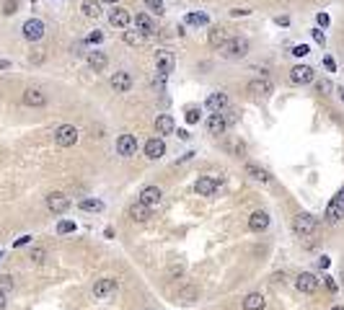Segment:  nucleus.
Here are the masks:
<instances>
[{
    "label": "nucleus",
    "mask_w": 344,
    "mask_h": 310,
    "mask_svg": "<svg viewBox=\"0 0 344 310\" xmlns=\"http://www.w3.org/2000/svg\"><path fill=\"white\" fill-rule=\"evenodd\" d=\"M267 225H269V215H267V212H254V215L249 217V228H251L254 233L267 230Z\"/></svg>",
    "instance_id": "nucleus-18"
},
{
    "label": "nucleus",
    "mask_w": 344,
    "mask_h": 310,
    "mask_svg": "<svg viewBox=\"0 0 344 310\" xmlns=\"http://www.w3.org/2000/svg\"><path fill=\"white\" fill-rule=\"evenodd\" d=\"M109 21H112V26H119V29H124L127 24H130V13H127L124 8H114V11L109 13Z\"/></svg>",
    "instance_id": "nucleus-23"
},
{
    "label": "nucleus",
    "mask_w": 344,
    "mask_h": 310,
    "mask_svg": "<svg viewBox=\"0 0 344 310\" xmlns=\"http://www.w3.org/2000/svg\"><path fill=\"white\" fill-rule=\"evenodd\" d=\"M135 26H137V31H142L145 36H148V34H153V31H156V26H153V21H150L148 16H142V13H140V16L135 18Z\"/></svg>",
    "instance_id": "nucleus-28"
},
{
    "label": "nucleus",
    "mask_w": 344,
    "mask_h": 310,
    "mask_svg": "<svg viewBox=\"0 0 344 310\" xmlns=\"http://www.w3.org/2000/svg\"><path fill=\"white\" fill-rule=\"evenodd\" d=\"M186 122H189V124H197V122H200V109H197V106L186 109Z\"/></svg>",
    "instance_id": "nucleus-35"
},
{
    "label": "nucleus",
    "mask_w": 344,
    "mask_h": 310,
    "mask_svg": "<svg viewBox=\"0 0 344 310\" xmlns=\"http://www.w3.org/2000/svg\"><path fill=\"white\" fill-rule=\"evenodd\" d=\"M311 80H313V68H308V65H295L290 70V83L295 85H308Z\"/></svg>",
    "instance_id": "nucleus-6"
},
{
    "label": "nucleus",
    "mask_w": 344,
    "mask_h": 310,
    "mask_svg": "<svg viewBox=\"0 0 344 310\" xmlns=\"http://www.w3.org/2000/svg\"><path fill=\"white\" fill-rule=\"evenodd\" d=\"M104 3H117V0H104Z\"/></svg>",
    "instance_id": "nucleus-51"
},
{
    "label": "nucleus",
    "mask_w": 344,
    "mask_h": 310,
    "mask_svg": "<svg viewBox=\"0 0 344 310\" xmlns=\"http://www.w3.org/2000/svg\"><path fill=\"white\" fill-rule=\"evenodd\" d=\"M6 68H11V62L8 60H0V70H6Z\"/></svg>",
    "instance_id": "nucleus-47"
},
{
    "label": "nucleus",
    "mask_w": 344,
    "mask_h": 310,
    "mask_svg": "<svg viewBox=\"0 0 344 310\" xmlns=\"http://www.w3.org/2000/svg\"><path fill=\"white\" fill-rule=\"evenodd\" d=\"M161 189L158 186H145L142 191H140V202H145L148 207H158L161 204Z\"/></svg>",
    "instance_id": "nucleus-14"
},
{
    "label": "nucleus",
    "mask_w": 344,
    "mask_h": 310,
    "mask_svg": "<svg viewBox=\"0 0 344 310\" xmlns=\"http://www.w3.org/2000/svg\"><path fill=\"white\" fill-rule=\"evenodd\" d=\"M292 228H295V233L298 235H311V233H316V228H318V223H316V217L313 215H306V212H300L295 220H292Z\"/></svg>",
    "instance_id": "nucleus-3"
},
{
    "label": "nucleus",
    "mask_w": 344,
    "mask_h": 310,
    "mask_svg": "<svg viewBox=\"0 0 344 310\" xmlns=\"http://www.w3.org/2000/svg\"><path fill=\"white\" fill-rule=\"evenodd\" d=\"M112 88H114V91L117 93H127V91H130V88H132V75L130 73H114L112 75Z\"/></svg>",
    "instance_id": "nucleus-11"
},
{
    "label": "nucleus",
    "mask_w": 344,
    "mask_h": 310,
    "mask_svg": "<svg viewBox=\"0 0 344 310\" xmlns=\"http://www.w3.org/2000/svg\"><path fill=\"white\" fill-rule=\"evenodd\" d=\"M308 52H311V49L306 47V44H298V47H292V55H295V57H306Z\"/></svg>",
    "instance_id": "nucleus-40"
},
{
    "label": "nucleus",
    "mask_w": 344,
    "mask_h": 310,
    "mask_svg": "<svg viewBox=\"0 0 344 310\" xmlns=\"http://www.w3.org/2000/svg\"><path fill=\"white\" fill-rule=\"evenodd\" d=\"M156 132L158 135H171V132H174V119H171L168 114H161L156 119Z\"/></svg>",
    "instance_id": "nucleus-24"
},
{
    "label": "nucleus",
    "mask_w": 344,
    "mask_h": 310,
    "mask_svg": "<svg viewBox=\"0 0 344 310\" xmlns=\"http://www.w3.org/2000/svg\"><path fill=\"white\" fill-rule=\"evenodd\" d=\"M24 36L29 41H39L41 36H44V24H41L39 18H29L26 24H24Z\"/></svg>",
    "instance_id": "nucleus-10"
},
{
    "label": "nucleus",
    "mask_w": 344,
    "mask_h": 310,
    "mask_svg": "<svg viewBox=\"0 0 344 310\" xmlns=\"http://www.w3.org/2000/svg\"><path fill=\"white\" fill-rule=\"evenodd\" d=\"M313 39L318 41V44H324L326 39H324V31H321V29H313Z\"/></svg>",
    "instance_id": "nucleus-42"
},
{
    "label": "nucleus",
    "mask_w": 344,
    "mask_h": 310,
    "mask_svg": "<svg viewBox=\"0 0 344 310\" xmlns=\"http://www.w3.org/2000/svg\"><path fill=\"white\" fill-rule=\"evenodd\" d=\"M207 129H210V135H223V132L228 129V122L223 119L220 112H215V114L207 119Z\"/></svg>",
    "instance_id": "nucleus-17"
},
{
    "label": "nucleus",
    "mask_w": 344,
    "mask_h": 310,
    "mask_svg": "<svg viewBox=\"0 0 344 310\" xmlns=\"http://www.w3.org/2000/svg\"><path fill=\"white\" fill-rule=\"evenodd\" d=\"M223 49H225V57L238 60V57H243V55L249 52V39H243V36H233V39L225 41Z\"/></svg>",
    "instance_id": "nucleus-1"
},
{
    "label": "nucleus",
    "mask_w": 344,
    "mask_h": 310,
    "mask_svg": "<svg viewBox=\"0 0 344 310\" xmlns=\"http://www.w3.org/2000/svg\"><path fill=\"white\" fill-rule=\"evenodd\" d=\"M331 310H344V307H341V305H334V307H331Z\"/></svg>",
    "instance_id": "nucleus-50"
},
{
    "label": "nucleus",
    "mask_w": 344,
    "mask_h": 310,
    "mask_svg": "<svg viewBox=\"0 0 344 310\" xmlns=\"http://www.w3.org/2000/svg\"><path fill=\"white\" fill-rule=\"evenodd\" d=\"M246 173L251 176V179H256V181H264V184L269 181V173H267L264 168H259V166H254V163L246 166Z\"/></svg>",
    "instance_id": "nucleus-29"
},
{
    "label": "nucleus",
    "mask_w": 344,
    "mask_h": 310,
    "mask_svg": "<svg viewBox=\"0 0 344 310\" xmlns=\"http://www.w3.org/2000/svg\"><path fill=\"white\" fill-rule=\"evenodd\" d=\"M101 39H104V34H101V31H93V34L88 36V41H93V44H99Z\"/></svg>",
    "instance_id": "nucleus-43"
},
{
    "label": "nucleus",
    "mask_w": 344,
    "mask_h": 310,
    "mask_svg": "<svg viewBox=\"0 0 344 310\" xmlns=\"http://www.w3.org/2000/svg\"><path fill=\"white\" fill-rule=\"evenodd\" d=\"M200 297V290H197V287H184V290L179 292V300L181 302H194Z\"/></svg>",
    "instance_id": "nucleus-31"
},
{
    "label": "nucleus",
    "mask_w": 344,
    "mask_h": 310,
    "mask_svg": "<svg viewBox=\"0 0 344 310\" xmlns=\"http://www.w3.org/2000/svg\"><path fill=\"white\" fill-rule=\"evenodd\" d=\"M329 264H331V261H329L326 256H324V259H318V267H321V269H329Z\"/></svg>",
    "instance_id": "nucleus-45"
},
{
    "label": "nucleus",
    "mask_w": 344,
    "mask_h": 310,
    "mask_svg": "<svg viewBox=\"0 0 344 310\" xmlns=\"http://www.w3.org/2000/svg\"><path fill=\"white\" fill-rule=\"evenodd\" d=\"M88 65H91V70L101 73L106 68V55L104 52H88Z\"/></svg>",
    "instance_id": "nucleus-26"
},
{
    "label": "nucleus",
    "mask_w": 344,
    "mask_h": 310,
    "mask_svg": "<svg viewBox=\"0 0 344 310\" xmlns=\"http://www.w3.org/2000/svg\"><path fill=\"white\" fill-rule=\"evenodd\" d=\"M295 284H298V290H300V292H308V295H311V292H316L318 279H316L313 274H308V272H306V274H300V277H298V282H295Z\"/></svg>",
    "instance_id": "nucleus-20"
},
{
    "label": "nucleus",
    "mask_w": 344,
    "mask_h": 310,
    "mask_svg": "<svg viewBox=\"0 0 344 310\" xmlns=\"http://www.w3.org/2000/svg\"><path fill=\"white\" fill-rule=\"evenodd\" d=\"M124 41L130 44V47H140L145 41V34L142 31H124Z\"/></svg>",
    "instance_id": "nucleus-30"
},
{
    "label": "nucleus",
    "mask_w": 344,
    "mask_h": 310,
    "mask_svg": "<svg viewBox=\"0 0 344 310\" xmlns=\"http://www.w3.org/2000/svg\"><path fill=\"white\" fill-rule=\"evenodd\" d=\"M186 24H194V26H207V16H205V13H189V16H186Z\"/></svg>",
    "instance_id": "nucleus-33"
},
{
    "label": "nucleus",
    "mask_w": 344,
    "mask_h": 310,
    "mask_svg": "<svg viewBox=\"0 0 344 310\" xmlns=\"http://www.w3.org/2000/svg\"><path fill=\"white\" fill-rule=\"evenodd\" d=\"M174 65H176V60H174V55H171L168 49H158L156 52V68H158L161 75L174 73Z\"/></svg>",
    "instance_id": "nucleus-5"
},
{
    "label": "nucleus",
    "mask_w": 344,
    "mask_h": 310,
    "mask_svg": "<svg viewBox=\"0 0 344 310\" xmlns=\"http://www.w3.org/2000/svg\"><path fill=\"white\" fill-rule=\"evenodd\" d=\"M117 152L124 155V158L135 155V152H137V140H135V135H119V137H117Z\"/></svg>",
    "instance_id": "nucleus-9"
},
{
    "label": "nucleus",
    "mask_w": 344,
    "mask_h": 310,
    "mask_svg": "<svg viewBox=\"0 0 344 310\" xmlns=\"http://www.w3.org/2000/svg\"><path fill=\"white\" fill-rule=\"evenodd\" d=\"M3 13H6V16H13V13H16V0H6V3H3Z\"/></svg>",
    "instance_id": "nucleus-39"
},
{
    "label": "nucleus",
    "mask_w": 344,
    "mask_h": 310,
    "mask_svg": "<svg viewBox=\"0 0 344 310\" xmlns=\"http://www.w3.org/2000/svg\"><path fill=\"white\" fill-rule=\"evenodd\" d=\"M114 292H117V279H112V277H104L93 284V297H99V300L112 297Z\"/></svg>",
    "instance_id": "nucleus-4"
},
{
    "label": "nucleus",
    "mask_w": 344,
    "mask_h": 310,
    "mask_svg": "<svg viewBox=\"0 0 344 310\" xmlns=\"http://www.w3.org/2000/svg\"><path fill=\"white\" fill-rule=\"evenodd\" d=\"M339 217H344V186H341V191L331 199V204H329V210H326V220H329V223H336Z\"/></svg>",
    "instance_id": "nucleus-7"
},
{
    "label": "nucleus",
    "mask_w": 344,
    "mask_h": 310,
    "mask_svg": "<svg viewBox=\"0 0 344 310\" xmlns=\"http://www.w3.org/2000/svg\"><path fill=\"white\" fill-rule=\"evenodd\" d=\"M228 106V96L223 93V91H218V93H212L210 98H207V109L215 114V112H223V109Z\"/></svg>",
    "instance_id": "nucleus-21"
},
{
    "label": "nucleus",
    "mask_w": 344,
    "mask_h": 310,
    "mask_svg": "<svg viewBox=\"0 0 344 310\" xmlns=\"http://www.w3.org/2000/svg\"><path fill=\"white\" fill-rule=\"evenodd\" d=\"M339 98L344 101V88H339Z\"/></svg>",
    "instance_id": "nucleus-49"
},
{
    "label": "nucleus",
    "mask_w": 344,
    "mask_h": 310,
    "mask_svg": "<svg viewBox=\"0 0 344 310\" xmlns=\"http://www.w3.org/2000/svg\"><path fill=\"white\" fill-rule=\"evenodd\" d=\"M145 155H148L150 161L163 158V155H166V145H163V140H158V137L148 140V142H145Z\"/></svg>",
    "instance_id": "nucleus-13"
},
{
    "label": "nucleus",
    "mask_w": 344,
    "mask_h": 310,
    "mask_svg": "<svg viewBox=\"0 0 344 310\" xmlns=\"http://www.w3.org/2000/svg\"><path fill=\"white\" fill-rule=\"evenodd\" d=\"M318 91H321V93H326V91H331V83H326V80H324V83H318Z\"/></svg>",
    "instance_id": "nucleus-44"
},
{
    "label": "nucleus",
    "mask_w": 344,
    "mask_h": 310,
    "mask_svg": "<svg viewBox=\"0 0 344 310\" xmlns=\"http://www.w3.org/2000/svg\"><path fill=\"white\" fill-rule=\"evenodd\" d=\"M246 13H249V11H243V8H233V11H230V16H246Z\"/></svg>",
    "instance_id": "nucleus-46"
},
{
    "label": "nucleus",
    "mask_w": 344,
    "mask_h": 310,
    "mask_svg": "<svg viewBox=\"0 0 344 310\" xmlns=\"http://www.w3.org/2000/svg\"><path fill=\"white\" fill-rule=\"evenodd\" d=\"M145 6L156 13H163V0H145Z\"/></svg>",
    "instance_id": "nucleus-37"
},
{
    "label": "nucleus",
    "mask_w": 344,
    "mask_h": 310,
    "mask_svg": "<svg viewBox=\"0 0 344 310\" xmlns=\"http://www.w3.org/2000/svg\"><path fill=\"white\" fill-rule=\"evenodd\" d=\"M249 93H254V96H269V93H272L269 78H256V80H251V83H249Z\"/></svg>",
    "instance_id": "nucleus-15"
},
{
    "label": "nucleus",
    "mask_w": 344,
    "mask_h": 310,
    "mask_svg": "<svg viewBox=\"0 0 344 310\" xmlns=\"http://www.w3.org/2000/svg\"><path fill=\"white\" fill-rule=\"evenodd\" d=\"M0 310H6V295L0 292Z\"/></svg>",
    "instance_id": "nucleus-48"
},
{
    "label": "nucleus",
    "mask_w": 344,
    "mask_h": 310,
    "mask_svg": "<svg viewBox=\"0 0 344 310\" xmlns=\"http://www.w3.org/2000/svg\"><path fill=\"white\" fill-rule=\"evenodd\" d=\"M130 215H132V220H140V223H142V220H148V217H150V207L137 199V202L130 207Z\"/></svg>",
    "instance_id": "nucleus-25"
},
{
    "label": "nucleus",
    "mask_w": 344,
    "mask_h": 310,
    "mask_svg": "<svg viewBox=\"0 0 344 310\" xmlns=\"http://www.w3.org/2000/svg\"><path fill=\"white\" fill-rule=\"evenodd\" d=\"M11 290H13V277L3 274V277H0V292H3V295H8Z\"/></svg>",
    "instance_id": "nucleus-34"
},
{
    "label": "nucleus",
    "mask_w": 344,
    "mask_h": 310,
    "mask_svg": "<svg viewBox=\"0 0 344 310\" xmlns=\"http://www.w3.org/2000/svg\"><path fill=\"white\" fill-rule=\"evenodd\" d=\"M80 210H85V212H101L104 204L99 202V199H83V202H80Z\"/></svg>",
    "instance_id": "nucleus-32"
},
{
    "label": "nucleus",
    "mask_w": 344,
    "mask_h": 310,
    "mask_svg": "<svg viewBox=\"0 0 344 310\" xmlns=\"http://www.w3.org/2000/svg\"><path fill=\"white\" fill-rule=\"evenodd\" d=\"M47 207H50V212L62 215V212H68V207H70V199H68L65 194L55 191V194H50V196H47Z\"/></svg>",
    "instance_id": "nucleus-8"
},
{
    "label": "nucleus",
    "mask_w": 344,
    "mask_h": 310,
    "mask_svg": "<svg viewBox=\"0 0 344 310\" xmlns=\"http://www.w3.org/2000/svg\"><path fill=\"white\" fill-rule=\"evenodd\" d=\"M80 8H83V16H85V18H99V16H101V6L96 3V0H83Z\"/></svg>",
    "instance_id": "nucleus-27"
},
{
    "label": "nucleus",
    "mask_w": 344,
    "mask_h": 310,
    "mask_svg": "<svg viewBox=\"0 0 344 310\" xmlns=\"http://www.w3.org/2000/svg\"><path fill=\"white\" fill-rule=\"evenodd\" d=\"M316 21H318V26H324V29L329 26V16H326V13H318V18H316Z\"/></svg>",
    "instance_id": "nucleus-41"
},
{
    "label": "nucleus",
    "mask_w": 344,
    "mask_h": 310,
    "mask_svg": "<svg viewBox=\"0 0 344 310\" xmlns=\"http://www.w3.org/2000/svg\"><path fill=\"white\" fill-rule=\"evenodd\" d=\"M44 256H47V251H44V248H34L31 261H34V264H41V261H44Z\"/></svg>",
    "instance_id": "nucleus-38"
},
{
    "label": "nucleus",
    "mask_w": 344,
    "mask_h": 310,
    "mask_svg": "<svg viewBox=\"0 0 344 310\" xmlns=\"http://www.w3.org/2000/svg\"><path fill=\"white\" fill-rule=\"evenodd\" d=\"M218 179H210V176H205V179H200L197 184H194V191L200 194V196H215V191H218Z\"/></svg>",
    "instance_id": "nucleus-12"
},
{
    "label": "nucleus",
    "mask_w": 344,
    "mask_h": 310,
    "mask_svg": "<svg viewBox=\"0 0 344 310\" xmlns=\"http://www.w3.org/2000/svg\"><path fill=\"white\" fill-rule=\"evenodd\" d=\"M55 142H57L60 147H70V145H75V142H78V129H75L73 124H62V127H57V129H55Z\"/></svg>",
    "instance_id": "nucleus-2"
},
{
    "label": "nucleus",
    "mask_w": 344,
    "mask_h": 310,
    "mask_svg": "<svg viewBox=\"0 0 344 310\" xmlns=\"http://www.w3.org/2000/svg\"><path fill=\"white\" fill-rule=\"evenodd\" d=\"M75 230V223H70V220H62V223L57 225V233H62V235H65V233H73Z\"/></svg>",
    "instance_id": "nucleus-36"
},
{
    "label": "nucleus",
    "mask_w": 344,
    "mask_h": 310,
    "mask_svg": "<svg viewBox=\"0 0 344 310\" xmlns=\"http://www.w3.org/2000/svg\"><path fill=\"white\" fill-rule=\"evenodd\" d=\"M207 41H210V47H215V49L225 47V41H228V34H225V29H220V26H212V29H210V36H207Z\"/></svg>",
    "instance_id": "nucleus-19"
},
{
    "label": "nucleus",
    "mask_w": 344,
    "mask_h": 310,
    "mask_svg": "<svg viewBox=\"0 0 344 310\" xmlns=\"http://www.w3.org/2000/svg\"><path fill=\"white\" fill-rule=\"evenodd\" d=\"M264 305H267V300H264V295H259V292H251V295L243 300V310H264Z\"/></svg>",
    "instance_id": "nucleus-22"
},
{
    "label": "nucleus",
    "mask_w": 344,
    "mask_h": 310,
    "mask_svg": "<svg viewBox=\"0 0 344 310\" xmlns=\"http://www.w3.org/2000/svg\"><path fill=\"white\" fill-rule=\"evenodd\" d=\"M24 104H26V106L39 109V106H44V104H47V96L41 93L39 88H29V91H24Z\"/></svg>",
    "instance_id": "nucleus-16"
}]
</instances>
